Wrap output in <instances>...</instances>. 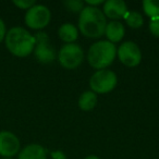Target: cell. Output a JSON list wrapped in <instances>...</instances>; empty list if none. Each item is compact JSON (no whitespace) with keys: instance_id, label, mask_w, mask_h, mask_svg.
<instances>
[{"instance_id":"obj_1","label":"cell","mask_w":159,"mask_h":159,"mask_svg":"<svg viewBox=\"0 0 159 159\" xmlns=\"http://www.w3.org/2000/svg\"><path fill=\"white\" fill-rule=\"evenodd\" d=\"M107 19L97 7H86L81 11L79 19L80 31L86 37L98 38L105 34Z\"/></svg>"},{"instance_id":"obj_2","label":"cell","mask_w":159,"mask_h":159,"mask_svg":"<svg viewBox=\"0 0 159 159\" xmlns=\"http://www.w3.org/2000/svg\"><path fill=\"white\" fill-rule=\"evenodd\" d=\"M5 39L8 50L16 57H26L35 48V37L23 27H12Z\"/></svg>"},{"instance_id":"obj_3","label":"cell","mask_w":159,"mask_h":159,"mask_svg":"<svg viewBox=\"0 0 159 159\" xmlns=\"http://www.w3.org/2000/svg\"><path fill=\"white\" fill-rule=\"evenodd\" d=\"M117 56L115 44L108 40H100L91 46L87 53V61L93 68L104 70L109 66Z\"/></svg>"},{"instance_id":"obj_4","label":"cell","mask_w":159,"mask_h":159,"mask_svg":"<svg viewBox=\"0 0 159 159\" xmlns=\"http://www.w3.org/2000/svg\"><path fill=\"white\" fill-rule=\"evenodd\" d=\"M117 75L110 70H99L91 77L89 85L95 93L105 94L111 92L117 85Z\"/></svg>"},{"instance_id":"obj_5","label":"cell","mask_w":159,"mask_h":159,"mask_svg":"<svg viewBox=\"0 0 159 159\" xmlns=\"http://www.w3.org/2000/svg\"><path fill=\"white\" fill-rule=\"evenodd\" d=\"M58 59L63 68L72 70L82 63L83 50L76 44H66L60 49Z\"/></svg>"},{"instance_id":"obj_6","label":"cell","mask_w":159,"mask_h":159,"mask_svg":"<svg viewBox=\"0 0 159 159\" xmlns=\"http://www.w3.org/2000/svg\"><path fill=\"white\" fill-rule=\"evenodd\" d=\"M51 14L47 7L42 5H35L27 10L25 14V23L30 29L42 30L50 22Z\"/></svg>"},{"instance_id":"obj_7","label":"cell","mask_w":159,"mask_h":159,"mask_svg":"<svg viewBox=\"0 0 159 159\" xmlns=\"http://www.w3.org/2000/svg\"><path fill=\"white\" fill-rule=\"evenodd\" d=\"M35 56L42 63H50L55 60V50L49 44V38L46 33L36 34L35 36Z\"/></svg>"},{"instance_id":"obj_8","label":"cell","mask_w":159,"mask_h":159,"mask_svg":"<svg viewBox=\"0 0 159 159\" xmlns=\"http://www.w3.org/2000/svg\"><path fill=\"white\" fill-rule=\"evenodd\" d=\"M118 57L126 66H136L142 60V53L136 44L133 42H125L118 48Z\"/></svg>"},{"instance_id":"obj_9","label":"cell","mask_w":159,"mask_h":159,"mask_svg":"<svg viewBox=\"0 0 159 159\" xmlns=\"http://www.w3.org/2000/svg\"><path fill=\"white\" fill-rule=\"evenodd\" d=\"M20 150V141L9 131L0 132V156L10 158L16 156Z\"/></svg>"},{"instance_id":"obj_10","label":"cell","mask_w":159,"mask_h":159,"mask_svg":"<svg viewBox=\"0 0 159 159\" xmlns=\"http://www.w3.org/2000/svg\"><path fill=\"white\" fill-rule=\"evenodd\" d=\"M104 14L106 18L111 20H119L124 18V16L128 12V7L125 2L122 0H108L104 2Z\"/></svg>"},{"instance_id":"obj_11","label":"cell","mask_w":159,"mask_h":159,"mask_svg":"<svg viewBox=\"0 0 159 159\" xmlns=\"http://www.w3.org/2000/svg\"><path fill=\"white\" fill-rule=\"evenodd\" d=\"M124 33H125V30L122 23H120L119 21H112V22L108 23L106 26V34L107 38H108V42L110 43H118L123 38Z\"/></svg>"},{"instance_id":"obj_12","label":"cell","mask_w":159,"mask_h":159,"mask_svg":"<svg viewBox=\"0 0 159 159\" xmlns=\"http://www.w3.org/2000/svg\"><path fill=\"white\" fill-rule=\"evenodd\" d=\"M47 152L43 146L38 144H31L21 150L19 159H46Z\"/></svg>"},{"instance_id":"obj_13","label":"cell","mask_w":159,"mask_h":159,"mask_svg":"<svg viewBox=\"0 0 159 159\" xmlns=\"http://www.w3.org/2000/svg\"><path fill=\"white\" fill-rule=\"evenodd\" d=\"M58 34H59V37L63 42L69 43V44H73V42L76 40L77 35H79L76 27L73 24H70V23L61 25L59 31H58Z\"/></svg>"},{"instance_id":"obj_14","label":"cell","mask_w":159,"mask_h":159,"mask_svg":"<svg viewBox=\"0 0 159 159\" xmlns=\"http://www.w3.org/2000/svg\"><path fill=\"white\" fill-rule=\"evenodd\" d=\"M97 104V96L94 92H85L79 99V107L84 111H89Z\"/></svg>"},{"instance_id":"obj_15","label":"cell","mask_w":159,"mask_h":159,"mask_svg":"<svg viewBox=\"0 0 159 159\" xmlns=\"http://www.w3.org/2000/svg\"><path fill=\"white\" fill-rule=\"evenodd\" d=\"M143 9L150 19L159 16V0H144Z\"/></svg>"},{"instance_id":"obj_16","label":"cell","mask_w":159,"mask_h":159,"mask_svg":"<svg viewBox=\"0 0 159 159\" xmlns=\"http://www.w3.org/2000/svg\"><path fill=\"white\" fill-rule=\"evenodd\" d=\"M124 19L126 21V24L130 27H132V29H139L144 23L143 16L139 12H126V14L124 16Z\"/></svg>"},{"instance_id":"obj_17","label":"cell","mask_w":159,"mask_h":159,"mask_svg":"<svg viewBox=\"0 0 159 159\" xmlns=\"http://www.w3.org/2000/svg\"><path fill=\"white\" fill-rule=\"evenodd\" d=\"M63 5L66 6L69 11L74 12V13L81 12L84 9V3L81 0H66L63 2Z\"/></svg>"},{"instance_id":"obj_18","label":"cell","mask_w":159,"mask_h":159,"mask_svg":"<svg viewBox=\"0 0 159 159\" xmlns=\"http://www.w3.org/2000/svg\"><path fill=\"white\" fill-rule=\"evenodd\" d=\"M13 3L20 9H31L35 6V0H13Z\"/></svg>"},{"instance_id":"obj_19","label":"cell","mask_w":159,"mask_h":159,"mask_svg":"<svg viewBox=\"0 0 159 159\" xmlns=\"http://www.w3.org/2000/svg\"><path fill=\"white\" fill-rule=\"evenodd\" d=\"M149 30L152 35L156 36V37H159V16L150 19Z\"/></svg>"},{"instance_id":"obj_20","label":"cell","mask_w":159,"mask_h":159,"mask_svg":"<svg viewBox=\"0 0 159 159\" xmlns=\"http://www.w3.org/2000/svg\"><path fill=\"white\" fill-rule=\"evenodd\" d=\"M6 34H7V32H6V25L3 23V21L0 19V43L2 42L3 38L6 37Z\"/></svg>"},{"instance_id":"obj_21","label":"cell","mask_w":159,"mask_h":159,"mask_svg":"<svg viewBox=\"0 0 159 159\" xmlns=\"http://www.w3.org/2000/svg\"><path fill=\"white\" fill-rule=\"evenodd\" d=\"M51 157H52V159H66V155L62 152H53L51 154Z\"/></svg>"},{"instance_id":"obj_22","label":"cell","mask_w":159,"mask_h":159,"mask_svg":"<svg viewBox=\"0 0 159 159\" xmlns=\"http://www.w3.org/2000/svg\"><path fill=\"white\" fill-rule=\"evenodd\" d=\"M86 3H89V7H94V6L104 3V0H86Z\"/></svg>"},{"instance_id":"obj_23","label":"cell","mask_w":159,"mask_h":159,"mask_svg":"<svg viewBox=\"0 0 159 159\" xmlns=\"http://www.w3.org/2000/svg\"><path fill=\"white\" fill-rule=\"evenodd\" d=\"M85 159H99L97 156H95V155H91V156H87Z\"/></svg>"},{"instance_id":"obj_24","label":"cell","mask_w":159,"mask_h":159,"mask_svg":"<svg viewBox=\"0 0 159 159\" xmlns=\"http://www.w3.org/2000/svg\"><path fill=\"white\" fill-rule=\"evenodd\" d=\"M3 159H12V158H3Z\"/></svg>"}]
</instances>
